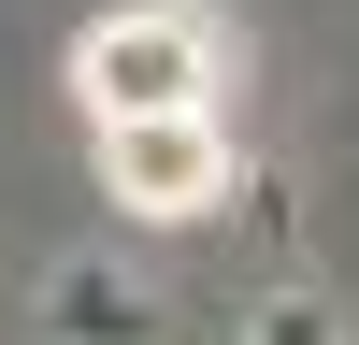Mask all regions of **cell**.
Listing matches in <instances>:
<instances>
[{
	"label": "cell",
	"mask_w": 359,
	"mask_h": 345,
	"mask_svg": "<svg viewBox=\"0 0 359 345\" xmlns=\"http://www.w3.org/2000/svg\"><path fill=\"white\" fill-rule=\"evenodd\" d=\"M72 86H86V115H101V130H130V115H216V29L172 15V0H130V15L86 29Z\"/></svg>",
	"instance_id": "1"
},
{
	"label": "cell",
	"mask_w": 359,
	"mask_h": 345,
	"mask_svg": "<svg viewBox=\"0 0 359 345\" xmlns=\"http://www.w3.org/2000/svg\"><path fill=\"white\" fill-rule=\"evenodd\" d=\"M101 187L172 230V216H201L230 187V144H216V115H130V130H101Z\"/></svg>",
	"instance_id": "2"
}]
</instances>
